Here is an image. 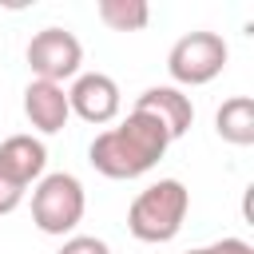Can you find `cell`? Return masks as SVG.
<instances>
[{
  "mask_svg": "<svg viewBox=\"0 0 254 254\" xmlns=\"http://www.w3.org/2000/svg\"><path fill=\"white\" fill-rule=\"evenodd\" d=\"M79 64H83V44L67 28H44L28 40V67L36 79L64 87V79L79 75Z\"/></svg>",
  "mask_w": 254,
  "mask_h": 254,
  "instance_id": "5b68a950",
  "label": "cell"
},
{
  "mask_svg": "<svg viewBox=\"0 0 254 254\" xmlns=\"http://www.w3.org/2000/svg\"><path fill=\"white\" fill-rule=\"evenodd\" d=\"M87 210V194H83V183L67 171H56V175H44L32 190V222L44 230V234H71L79 226Z\"/></svg>",
  "mask_w": 254,
  "mask_h": 254,
  "instance_id": "3957f363",
  "label": "cell"
},
{
  "mask_svg": "<svg viewBox=\"0 0 254 254\" xmlns=\"http://www.w3.org/2000/svg\"><path fill=\"white\" fill-rule=\"evenodd\" d=\"M218 254H254V246L242 242V238H222L218 242Z\"/></svg>",
  "mask_w": 254,
  "mask_h": 254,
  "instance_id": "5bb4252c",
  "label": "cell"
},
{
  "mask_svg": "<svg viewBox=\"0 0 254 254\" xmlns=\"http://www.w3.org/2000/svg\"><path fill=\"white\" fill-rule=\"evenodd\" d=\"M99 20L111 32H143L151 20V8L143 0H99Z\"/></svg>",
  "mask_w": 254,
  "mask_h": 254,
  "instance_id": "8fae6325",
  "label": "cell"
},
{
  "mask_svg": "<svg viewBox=\"0 0 254 254\" xmlns=\"http://www.w3.org/2000/svg\"><path fill=\"white\" fill-rule=\"evenodd\" d=\"M60 254H111V246L103 238H95V234H71L60 246Z\"/></svg>",
  "mask_w": 254,
  "mask_h": 254,
  "instance_id": "7c38bea8",
  "label": "cell"
},
{
  "mask_svg": "<svg viewBox=\"0 0 254 254\" xmlns=\"http://www.w3.org/2000/svg\"><path fill=\"white\" fill-rule=\"evenodd\" d=\"M214 131L218 139L234 143V147H250L254 143V99L250 95H234L214 111Z\"/></svg>",
  "mask_w": 254,
  "mask_h": 254,
  "instance_id": "30bf717a",
  "label": "cell"
},
{
  "mask_svg": "<svg viewBox=\"0 0 254 254\" xmlns=\"http://www.w3.org/2000/svg\"><path fill=\"white\" fill-rule=\"evenodd\" d=\"M24 115L28 123L40 131V135H56L67 127L71 119V107H67V91L60 83H48V79H32L24 87Z\"/></svg>",
  "mask_w": 254,
  "mask_h": 254,
  "instance_id": "ba28073f",
  "label": "cell"
},
{
  "mask_svg": "<svg viewBox=\"0 0 254 254\" xmlns=\"http://www.w3.org/2000/svg\"><path fill=\"white\" fill-rule=\"evenodd\" d=\"M187 254H218V242H210V246H198V250H187Z\"/></svg>",
  "mask_w": 254,
  "mask_h": 254,
  "instance_id": "9a60e30c",
  "label": "cell"
},
{
  "mask_svg": "<svg viewBox=\"0 0 254 254\" xmlns=\"http://www.w3.org/2000/svg\"><path fill=\"white\" fill-rule=\"evenodd\" d=\"M24 202V187H16L8 175H0V214H12Z\"/></svg>",
  "mask_w": 254,
  "mask_h": 254,
  "instance_id": "4fadbf2b",
  "label": "cell"
},
{
  "mask_svg": "<svg viewBox=\"0 0 254 254\" xmlns=\"http://www.w3.org/2000/svg\"><path fill=\"white\" fill-rule=\"evenodd\" d=\"M171 143H175V139L167 135V127H163L155 115L131 107L119 127H107V131H99V135L91 139L87 159H91V167H95L99 175H107V179H139V175H147V171L167 155Z\"/></svg>",
  "mask_w": 254,
  "mask_h": 254,
  "instance_id": "6da1fadb",
  "label": "cell"
},
{
  "mask_svg": "<svg viewBox=\"0 0 254 254\" xmlns=\"http://www.w3.org/2000/svg\"><path fill=\"white\" fill-rule=\"evenodd\" d=\"M67 107H71V115H79L83 123L103 127V123H111V119L119 115L123 95H119V83H115L111 75H103V71H83V75H75V83L67 87Z\"/></svg>",
  "mask_w": 254,
  "mask_h": 254,
  "instance_id": "8992f818",
  "label": "cell"
},
{
  "mask_svg": "<svg viewBox=\"0 0 254 254\" xmlns=\"http://www.w3.org/2000/svg\"><path fill=\"white\" fill-rule=\"evenodd\" d=\"M187 210H190V190L179 183V179H159L151 183L147 190H139L127 206V230L139 238V242H171L183 222H187Z\"/></svg>",
  "mask_w": 254,
  "mask_h": 254,
  "instance_id": "7a4b0ae2",
  "label": "cell"
},
{
  "mask_svg": "<svg viewBox=\"0 0 254 254\" xmlns=\"http://www.w3.org/2000/svg\"><path fill=\"white\" fill-rule=\"evenodd\" d=\"M44 167H48V147L36 139V135H8L0 143V175H8L16 187H32L44 179Z\"/></svg>",
  "mask_w": 254,
  "mask_h": 254,
  "instance_id": "9c48e42d",
  "label": "cell"
},
{
  "mask_svg": "<svg viewBox=\"0 0 254 254\" xmlns=\"http://www.w3.org/2000/svg\"><path fill=\"white\" fill-rule=\"evenodd\" d=\"M226 60H230V48L218 32H187L167 52V71L175 87H202L222 75Z\"/></svg>",
  "mask_w": 254,
  "mask_h": 254,
  "instance_id": "277c9868",
  "label": "cell"
},
{
  "mask_svg": "<svg viewBox=\"0 0 254 254\" xmlns=\"http://www.w3.org/2000/svg\"><path fill=\"white\" fill-rule=\"evenodd\" d=\"M135 111L155 115V119L167 127V135H171V139L187 135V131H190V123H194V103H190V95H187L183 87H175V83L147 87V91L135 99Z\"/></svg>",
  "mask_w": 254,
  "mask_h": 254,
  "instance_id": "52a82bcc",
  "label": "cell"
}]
</instances>
